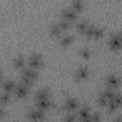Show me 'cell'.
<instances>
[{
  "instance_id": "6da1fadb",
  "label": "cell",
  "mask_w": 122,
  "mask_h": 122,
  "mask_svg": "<svg viewBox=\"0 0 122 122\" xmlns=\"http://www.w3.org/2000/svg\"><path fill=\"white\" fill-rule=\"evenodd\" d=\"M38 72L36 70L31 68H23L22 73H21V82H23L26 85H31V83L37 79Z\"/></svg>"
},
{
  "instance_id": "7a4b0ae2",
  "label": "cell",
  "mask_w": 122,
  "mask_h": 122,
  "mask_svg": "<svg viewBox=\"0 0 122 122\" xmlns=\"http://www.w3.org/2000/svg\"><path fill=\"white\" fill-rule=\"evenodd\" d=\"M108 46L112 51L121 49L122 48V32H117L112 35L109 39Z\"/></svg>"
},
{
  "instance_id": "3957f363",
  "label": "cell",
  "mask_w": 122,
  "mask_h": 122,
  "mask_svg": "<svg viewBox=\"0 0 122 122\" xmlns=\"http://www.w3.org/2000/svg\"><path fill=\"white\" fill-rule=\"evenodd\" d=\"M28 64L30 66V68L37 70L38 68H40L43 64V57L41 54L39 53H32L29 58H28Z\"/></svg>"
},
{
  "instance_id": "277c9868",
  "label": "cell",
  "mask_w": 122,
  "mask_h": 122,
  "mask_svg": "<svg viewBox=\"0 0 122 122\" xmlns=\"http://www.w3.org/2000/svg\"><path fill=\"white\" fill-rule=\"evenodd\" d=\"M120 106H122V94L116 92L114 94V96L109 101L107 108H108L109 112H113L114 110H116Z\"/></svg>"
},
{
  "instance_id": "5b68a950",
  "label": "cell",
  "mask_w": 122,
  "mask_h": 122,
  "mask_svg": "<svg viewBox=\"0 0 122 122\" xmlns=\"http://www.w3.org/2000/svg\"><path fill=\"white\" fill-rule=\"evenodd\" d=\"M28 118L32 122H40L45 118V112L36 108L28 112Z\"/></svg>"
},
{
  "instance_id": "8992f818",
  "label": "cell",
  "mask_w": 122,
  "mask_h": 122,
  "mask_svg": "<svg viewBox=\"0 0 122 122\" xmlns=\"http://www.w3.org/2000/svg\"><path fill=\"white\" fill-rule=\"evenodd\" d=\"M77 13L72 8H65L61 10V15L63 17V19L69 21V22H72L74 20L77 19Z\"/></svg>"
},
{
  "instance_id": "52a82bcc",
  "label": "cell",
  "mask_w": 122,
  "mask_h": 122,
  "mask_svg": "<svg viewBox=\"0 0 122 122\" xmlns=\"http://www.w3.org/2000/svg\"><path fill=\"white\" fill-rule=\"evenodd\" d=\"M14 92L18 98H25L29 93V86L24 84L23 82H20L16 85Z\"/></svg>"
},
{
  "instance_id": "ba28073f",
  "label": "cell",
  "mask_w": 122,
  "mask_h": 122,
  "mask_svg": "<svg viewBox=\"0 0 122 122\" xmlns=\"http://www.w3.org/2000/svg\"><path fill=\"white\" fill-rule=\"evenodd\" d=\"M79 107V102L76 98L73 97H68L66 98L65 102H64V109L69 111V112H72L74 110H76Z\"/></svg>"
},
{
  "instance_id": "9c48e42d",
  "label": "cell",
  "mask_w": 122,
  "mask_h": 122,
  "mask_svg": "<svg viewBox=\"0 0 122 122\" xmlns=\"http://www.w3.org/2000/svg\"><path fill=\"white\" fill-rule=\"evenodd\" d=\"M106 85L109 87V89H114L119 86L120 84V78L115 74H109L105 79Z\"/></svg>"
},
{
  "instance_id": "30bf717a",
  "label": "cell",
  "mask_w": 122,
  "mask_h": 122,
  "mask_svg": "<svg viewBox=\"0 0 122 122\" xmlns=\"http://www.w3.org/2000/svg\"><path fill=\"white\" fill-rule=\"evenodd\" d=\"M89 73H90V71H89V69L87 67H84V66L79 67L74 73V79L77 81L84 80L89 76Z\"/></svg>"
},
{
  "instance_id": "8fae6325",
  "label": "cell",
  "mask_w": 122,
  "mask_h": 122,
  "mask_svg": "<svg viewBox=\"0 0 122 122\" xmlns=\"http://www.w3.org/2000/svg\"><path fill=\"white\" fill-rule=\"evenodd\" d=\"M50 96H51V91L48 88H42L38 90L34 94L36 101L43 100V99H50Z\"/></svg>"
},
{
  "instance_id": "7c38bea8",
  "label": "cell",
  "mask_w": 122,
  "mask_h": 122,
  "mask_svg": "<svg viewBox=\"0 0 122 122\" xmlns=\"http://www.w3.org/2000/svg\"><path fill=\"white\" fill-rule=\"evenodd\" d=\"M53 103L51 101V99H43V100H38L36 101V108L39 109V110H42V111H46L48 109H50L51 107H52Z\"/></svg>"
},
{
  "instance_id": "4fadbf2b",
  "label": "cell",
  "mask_w": 122,
  "mask_h": 122,
  "mask_svg": "<svg viewBox=\"0 0 122 122\" xmlns=\"http://www.w3.org/2000/svg\"><path fill=\"white\" fill-rule=\"evenodd\" d=\"M91 115V112H90V108L88 105H83L79 111H78V118L80 120V122L84 121L85 119H87L89 116Z\"/></svg>"
},
{
  "instance_id": "5bb4252c",
  "label": "cell",
  "mask_w": 122,
  "mask_h": 122,
  "mask_svg": "<svg viewBox=\"0 0 122 122\" xmlns=\"http://www.w3.org/2000/svg\"><path fill=\"white\" fill-rule=\"evenodd\" d=\"M17 84H15V82L12 80V79H7L5 81H3V84H2V88L4 90L5 92H13L15 90V87H16Z\"/></svg>"
},
{
  "instance_id": "9a60e30c",
  "label": "cell",
  "mask_w": 122,
  "mask_h": 122,
  "mask_svg": "<svg viewBox=\"0 0 122 122\" xmlns=\"http://www.w3.org/2000/svg\"><path fill=\"white\" fill-rule=\"evenodd\" d=\"M73 40H74L73 34H65V35H63V36L60 37L59 42H60V44H61L62 46L66 47V46L71 45V44L73 42Z\"/></svg>"
},
{
  "instance_id": "2e32d148",
  "label": "cell",
  "mask_w": 122,
  "mask_h": 122,
  "mask_svg": "<svg viewBox=\"0 0 122 122\" xmlns=\"http://www.w3.org/2000/svg\"><path fill=\"white\" fill-rule=\"evenodd\" d=\"M49 32L51 36H59L61 34L62 30H61L60 27L58 26V24H53L52 23L49 28Z\"/></svg>"
},
{
  "instance_id": "e0dca14e",
  "label": "cell",
  "mask_w": 122,
  "mask_h": 122,
  "mask_svg": "<svg viewBox=\"0 0 122 122\" xmlns=\"http://www.w3.org/2000/svg\"><path fill=\"white\" fill-rule=\"evenodd\" d=\"M24 64H25V58H24V56H22V55L16 56V57L13 59V61H12V65H13V67L16 68V69H23Z\"/></svg>"
},
{
  "instance_id": "ac0fdd59",
  "label": "cell",
  "mask_w": 122,
  "mask_h": 122,
  "mask_svg": "<svg viewBox=\"0 0 122 122\" xmlns=\"http://www.w3.org/2000/svg\"><path fill=\"white\" fill-rule=\"evenodd\" d=\"M88 27H89L88 21L85 20V19L80 20V21L77 23V25H76V29H77L78 32H80V33H85V31H86V30H87Z\"/></svg>"
},
{
  "instance_id": "d6986e66",
  "label": "cell",
  "mask_w": 122,
  "mask_h": 122,
  "mask_svg": "<svg viewBox=\"0 0 122 122\" xmlns=\"http://www.w3.org/2000/svg\"><path fill=\"white\" fill-rule=\"evenodd\" d=\"M78 53H79V55H80L81 57H83L84 59H88V58H90L91 55H92V52H91L90 49L87 48V47H83V48H81V49L79 50Z\"/></svg>"
},
{
  "instance_id": "ffe728a7",
  "label": "cell",
  "mask_w": 122,
  "mask_h": 122,
  "mask_svg": "<svg viewBox=\"0 0 122 122\" xmlns=\"http://www.w3.org/2000/svg\"><path fill=\"white\" fill-rule=\"evenodd\" d=\"M103 35H104V29L101 28V27H94V30H93L92 37V38L98 39V38H101Z\"/></svg>"
},
{
  "instance_id": "44dd1931",
  "label": "cell",
  "mask_w": 122,
  "mask_h": 122,
  "mask_svg": "<svg viewBox=\"0 0 122 122\" xmlns=\"http://www.w3.org/2000/svg\"><path fill=\"white\" fill-rule=\"evenodd\" d=\"M71 8L76 11V12H79L83 10V2L80 1V0H74L71 4Z\"/></svg>"
},
{
  "instance_id": "7402d4cb",
  "label": "cell",
  "mask_w": 122,
  "mask_h": 122,
  "mask_svg": "<svg viewBox=\"0 0 122 122\" xmlns=\"http://www.w3.org/2000/svg\"><path fill=\"white\" fill-rule=\"evenodd\" d=\"M97 102H98L101 106H107V105H108L109 99H108V97L104 94L103 92L98 95V97H97Z\"/></svg>"
},
{
  "instance_id": "603a6c76",
  "label": "cell",
  "mask_w": 122,
  "mask_h": 122,
  "mask_svg": "<svg viewBox=\"0 0 122 122\" xmlns=\"http://www.w3.org/2000/svg\"><path fill=\"white\" fill-rule=\"evenodd\" d=\"M57 24H58V26L60 27L61 30L63 31V30H68V29L70 28L71 22H69V21H67V20L63 19V20H60V21H59Z\"/></svg>"
},
{
  "instance_id": "cb8c5ba5",
  "label": "cell",
  "mask_w": 122,
  "mask_h": 122,
  "mask_svg": "<svg viewBox=\"0 0 122 122\" xmlns=\"http://www.w3.org/2000/svg\"><path fill=\"white\" fill-rule=\"evenodd\" d=\"M10 101V95L9 92H4L1 94V103L3 105L8 104Z\"/></svg>"
},
{
  "instance_id": "d4e9b609",
  "label": "cell",
  "mask_w": 122,
  "mask_h": 122,
  "mask_svg": "<svg viewBox=\"0 0 122 122\" xmlns=\"http://www.w3.org/2000/svg\"><path fill=\"white\" fill-rule=\"evenodd\" d=\"M75 120H76V117L73 113H68L63 118V122H75Z\"/></svg>"
},
{
  "instance_id": "484cf974",
  "label": "cell",
  "mask_w": 122,
  "mask_h": 122,
  "mask_svg": "<svg viewBox=\"0 0 122 122\" xmlns=\"http://www.w3.org/2000/svg\"><path fill=\"white\" fill-rule=\"evenodd\" d=\"M94 25H91V26H89L88 28H87V30H86V31H85V35H86V37H88V38H92V32H93V30H94Z\"/></svg>"
},
{
  "instance_id": "4316f807",
  "label": "cell",
  "mask_w": 122,
  "mask_h": 122,
  "mask_svg": "<svg viewBox=\"0 0 122 122\" xmlns=\"http://www.w3.org/2000/svg\"><path fill=\"white\" fill-rule=\"evenodd\" d=\"M91 119H92V122H99L100 121V119H101V115H100V113H98V112H92L91 115Z\"/></svg>"
},
{
  "instance_id": "83f0119b",
  "label": "cell",
  "mask_w": 122,
  "mask_h": 122,
  "mask_svg": "<svg viewBox=\"0 0 122 122\" xmlns=\"http://www.w3.org/2000/svg\"><path fill=\"white\" fill-rule=\"evenodd\" d=\"M113 122H122V116H118V117H116V118L113 120Z\"/></svg>"
},
{
  "instance_id": "f1b7e54d",
  "label": "cell",
  "mask_w": 122,
  "mask_h": 122,
  "mask_svg": "<svg viewBox=\"0 0 122 122\" xmlns=\"http://www.w3.org/2000/svg\"><path fill=\"white\" fill-rule=\"evenodd\" d=\"M82 122H92V119H91V116H89L87 119H85V120L82 121Z\"/></svg>"
}]
</instances>
